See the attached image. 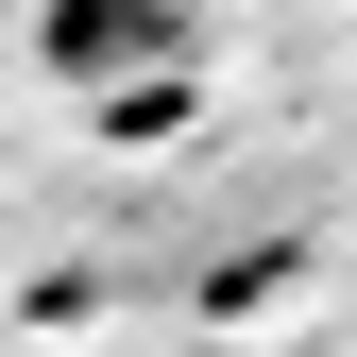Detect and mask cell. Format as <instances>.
I'll use <instances>...</instances> for the list:
<instances>
[{"mask_svg": "<svg viewBox=\"0 0 357 357\" xmlns=\"http://www.w3.org/2000/svg\"><path fill=\"white\" fill-rule=\"evenodd\" d=\"M34 52H52L68 85H102V68H137V52H188V0H52Z\"/></svg>", "mask_w": 357, "mask_h": 357, "instance_id": "1", "label": "cell"}]
</instances>
